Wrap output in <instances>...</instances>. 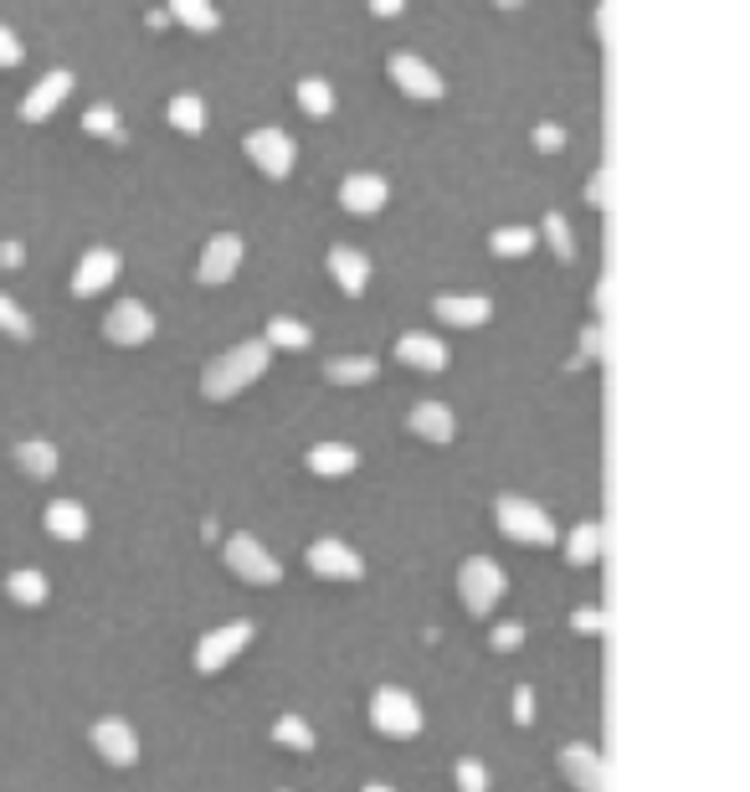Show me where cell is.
<instances>
[{
  "mask_svg": "<svg viewBox=\"0 0 750 792\" xmlns=\"http://www.w3.org/2000/svg\"><path fill=\"white\" fill-rule=\"evenodd\" d=\"M273 365V345L268 340H241V345H231L227 355H216V361H206L201 371V397L206 402H231L241 387H253L263 371Z\"/></svg>",
  "mask_w": 750,
  "mask_h": 792,
  "instance_id": "obj_1",
  "label": "cell"
},
{
  "mask_svg": "<svg viewBox=\"0 0 750 792\" xmlns=\"http://www.w3.org/2000/svg\"><path fill=\"white\" fill-rule=\"evenodd\" d=\"M494 520H499V530H504L510 540H520V546H550V540H555V520L540 510L535 499L504 495L494 505Z\"/></svg>",
  "mask_w": 750,
  "mask_h": 792,
  "instance_id": "obj_2",
  "label": "cell"
},
{
  "mask_svg": "<svg viewBox=\"0 0 750 792\" xmlns=\"http://www.w3.org/2000/svg\"><path fill=\"white\" fill-rule=\"evenodd\" d=\"M371 725L381 731V736L406 741V736H416V731H422V705H416L406 690L386 685V690H375V695H371Z\"/></svg>",
  "mask_w": 750,
  "mask_h": 792,
  "instance_id": "obj_3",
  "label": "cell"
},
{
  "mask_svg": "<svg viewBox=\"0 0 750 792\" xmlns=\"http://www.w3.org/2000/svg\"><path fill=\"white\" fill-rule=\"evenodd\" d=\"M504 587H510V581H504V571H499L489 556H473V561H463V571H457V591H463V607H468L473 618L494 613Z\"/></svg>",
  "mask_w": 750,
  "mask_h": 792,
  "instance_id": "obj_4",
  "label": "cell"
},
{
  "mask_svg": "<svg viewBox=\"0 0 750 792\" xmlns=\"http://www.w3.org/2000/svg\"><path fill=\"white\" fill-rule=\"evenodd\" d=\"M386 72H391V82H396L406 98H416V104H437V98L447 94L443 78L432 72V62H422L416 52H396L386 62Z\"/></svg>",
  "mask_w": 750,
  "mask_h": 792,
  "instance_id": "obj_5",
  "label": "cell"
},
{
  "mask_svg": "<svg viewBox=\"0 0 750 792\" xmlns=\"http://www.w3.org/2000/svg\"><path fill=\"white\" fill-rule=\"evenodd\" d=\"M241 149H247V160L268 180H283V175L294 170V139L283 135V129H253V135L241 139Z\"/></svg>",
  "mask_w": 750,
  "mask_h": 792,
  "instance_id": "obj_6",
  "label": "cell"
},
{
  "mask_svg": "<svg viewBox=\"0 0 750 792\" xmlns=\"http://www.w3.org/2000/svg\"><path fill=\"white\" fill-rule=\"evenodd\" d=\"M253 623H227V628H216V633H206L201 644H196V669L201 674H216V669H227L231 658L241 654V648L253 644Z\"/></svg>",
  "mask_w": 750,
  "mask_h": 792,
  "instance_id": "obj_7",
  "label": "cell"
},
{
  "mask_svg": "<svg viewBox=\"0 0 750 792\" xmlns=\"http://www.w3.org/2000/svg\"><path fill=\"white\" fill-rule=\"evenodd\" d=\"M227 566L237 571L241 581H253V587H273L283 577V566L268 556V546H257L253 536H231L227 540Z\"/></svg>",
  "mask_w": 750,
  "mask_h": 792,
  "instance_id": "obj_8",
  "label": "cell"
},
{
  "mask_svg": "<svg viewBox=\"0 0 750 792\" xmlns=\"http://www.w3.org/2000/svg\"><path fill=\"white\" fill-rule=\"evenodd\" d=\"M103 335L114 340V345L135 350V345H145V340L155 335V314H149L139 299H119V304L108 310V320H103Z\"/></svg>",
  "mask_w": 750,
  "mask_h": 792,
  "instance_id": "obj_9",
  "label": "cell"
},
{
  "mask_svg": "<svg viewBox=\"0 0 750 792\" xmlns=\"http://www.w3.org/2000/svg\"><path fill=\"white\" fill-rule=\"evenodd\" d=\"M93 752L103 756L108 766H135L139 762V736H135V725L129 721H98L93 725Z\"/></svg>",
  "mask_w": 750,
  "mask_h": 792,
  "instance_id": "obj_10",
  "label": "cell"
},
{
  "mask_svg": "<svg viewBox=\"0 0 750 792\" xmlns=\"http://www.w3.org/2000/svg\"><path fill=\"white\" fill-rule=\"evenodd\" d=\"M308 566L329 581H361L365 577V561L349 551L345 540H314V546H308Z\"/></svg>",
  "mask_w": 750,
  "mask_h": 792,
  "instance_id": "obj_11",
  "label": "cell"
},
{
  "mask_svg": "<svg viewBox=\"0 0 750 792\" xmlns=\"http://www.w3.org/2000/svg\"><path fill=\"white\" fill-rule=\"evenodd\" d=\"M68 94H72V72L68 68H52L27 94V104H21V119H27V124H47L57 108H62V98H68Z\"/></svg>",
  "mask_w": 750,
  "mask_h": 792,
  "instance_id": "obj_12",
  "label": "cell"
},
{
  "mask_svg": "<svg viewBox=\"0 0 750 792\" xmlns=\"http://www.w3.org/2000/svg\"><path fill=\"white\" fill-rule=\"evenodd\" d=\"M114 278H119V253H114V247H93V253H82L78 273H72V294L93 299V294H103Z\"/></svg>",
  "mask_w": 750,
  "mask_h": 792,
  "instance_id": "obj_13",
  "label": "cell"
},
{
  "mask_svg": "<svg viewBox=\"0 0 750 792\" xmlns=\"http://www.w3.org/2000/svg\"><path fill=\"white\" fill-rule=\"evenodd\" d=\"M386 202H391V186L381 180V175H371V170L349 175L345 186H339V206H345V212H355V216H375Z\"/></svg>",
  "mask_w": 750,
  "mask_h": 792,
  "instance_id": "obj_14",
  "label": "cell"
},
{
  "mask_svg": "<svg viewBox=\"0 0 750 792\" xmlns=\"http://www.w3.org/2000/svg\"><path fill=\"white\" fill-rule=\"evenodd\" d=\"M237 268H241V237H231V232H216V237L206 242L201 273H196V278H201V283H227Z\"/></svg>",
  "mask_w": 750,
  "mask_h": 792,
  "instance_id": "obj_15",
  "label": "cell"
},
{
  "mask_svg": "<svg viewBox=\"0 0 750 792\" xmlns=\"http://www.w3.org/2000/svg\"><path fill=\"white\" fill-rule=\"evenodd\" d=\"M432 314H437L443 324H457V330H478V324L494 320V304H489L483 294H463V299L447 294V299H437V304H432Z\"/></svg>",
  "mask_w": 750,
  "mask_h": 792,
  "instance_id": "obj_16",
  "label": "cell"
},
{
  "mask_svg": "<svg viewBox=\"0 0 750 792\" xmlns=\"http://www.w3.org/2000/svg\"><path fill=\"white\" fill-rule=\"evenodd\" d=\"M406 428H412L422 443L447 448V443H453V432H457V422H453V412H447L443 402H416L412 417H406Z\"/></svg>",
  "mask_w": 750,
  "mask_h": 792,
  "instance_id": "obj_17",
  "label": "cell"
},
{
  "mask_svg": "<svg viewBox=\"0 0 750 792\" xmlns=\"http://www.w3.org/2000/svg\"><path fill=\"white\" fill-rule=\"evenodd\" d=\"M329 278H335L349 299H361L365 283H371V257L355 253V247H329Z\"/></svg>",
  "mask_w": 750,
  "mask_h": 792,
  "instance_id": "obj_18",
  "label": "cell"
},
{
  "mask_svg": "<svg viewBox=\"0 0 750 792\" xmlns=\"http://www.w3.org/2000/svg\"><path fill=\"white\" fill-rule=\"evenodd\" d=\"M396 361L412 365V371H443V365H447V345L437 335H422V330H416V335L396 340Z\"/></svg>",
  "mask_w": 750,
  "mask_h": 792,
  "instance_id": "obj_19",
  "label": "cell"
},
{
  "mask_svg": "<svg viewBox=\"0 0 750 792\" xmlns=\"http://www.w3.org/2000/svg\"><path fill=\"white\" fill-rule=\"evenodd\" d=\"M561 766H565V778L576 782L581 792H606V782H602V756L591 752V746H565L561 752Z\"/></svg>",
  "mask_w": 750,
  "mask_h": 792,
  "instance_id": "obj_20",
  "label": "cell"
},
{
  "mask_svg": "<svg viewBox=\"0 0 750 792\" xmlns=\"http://www.w3.org/2000/svg\"><path fill=\"white\" fill-rule=\"evenodd\" d=\"M41 525H47V536H57V540H82L88 536V510H82L78 499H52L47 515H41Z\"/></svg>",
  "mask_w": 750,
  "mask_h": 792,
  "instance_id": "obj_21",
  "label": "cell"
},
{
  "mask_svg": "<svg viewBox=\"0 0 750 792\" xmlns=\"http://www.w3.org/2000/svg\"><path fill=\"white\" fill-rule=\"evenodd\" d=\"M361 469V453L345 443H319L308 448V473H319V479H345V473Z\"/></svg>",
  "mask_w": 750,
  "mask_h": 792,
  "instance_id": "obj_22",
  "label": "cell"
},
{
  "mask_svg": "<svg viewBox=\"0 0 750 792\" xmlns=\"http://www.w3.org/2000/svg\"><path fill=\"white\" fill-rule=\"evenodd\" d=\"M16 469L27 473V479H52V473H57V448L41 443V438L16 443Z\"/></svg>",
  "mask_w": 750,
  "mask_h": 792,
  "instance_id": "obj_23",
  "label": "cell"
},
{
  "mask_svg": "<svg viewBox=\"0 0 750 792\" xmlns=\"http://www.w3.org/2000/svg\"><path fill=\"white\" fill-rule=\"evenodd\" d=\"M170 16L186 31H196V37H211V31L221 27V16H216L211 0H170Z\"/></svg>",
  "mask_w": 750,
  "mask_h": 792,
  "instance_id": "obj_24",
  "label": "cell"
},
{
  "mask_svg": "<svg viewBox=\"0 0 750 792\" xmlns=\"http://www.w3.org/2000/svg\"><path fill=\"white\" fill-rule=\"evenodd\" d=\"M294 98H298V108H304L308 119H329V114H335V88H329V82L324 78H304L294 88Z\"/></svg>",
  "mask_w": 750,
  "mask_h": 792,
  "instance_id": "obj_25",
  "label": "cell"
},
{
  "mask_svg": "<svg viewBox=\"0 0 750 792\" xmlns=\"http://www.w3.org/2000/svg\"><path fill=\"white\" fill-rule=\"evenodd\" d=\"M6 597H11V603H21V607H41L47 603V577H41V571H11V577H6Z\"/></svg>",
  "mask_w": 750,
  "mask_h": 792,
  "instance_id": "obj_26",
  "label": "cell"
},
{
  "mask_svg": "<svg viewBox=\"0 0 750 792\" xmlns=\"http://www.w3.org/2000/svg\"><path fill=\"white\" fill-rule=\"evenodd\" d=\"M375 377V361L371 355H345V361H329L324 365V381H335V387H365Z\"/></svg>",
  "mask_w": 750,
  "mask_h": 792,
  "instance_id": "obj_27",
  "label": "cell"
},
{
  "mask_svg": "<svg viewBox=\"0 0 750 792\" xmlns=\"http://www.w3.org/2000/svg\"><path fill=\"white\" fill-rule=\"evenodd\" d=\"M170 124L180 135H201L206 129V104L196 94H175L170 98Z\"/></svg>",
  "mask_w": 750,
  "mask_h": 792,
  "instance_id": "obj_28",
  "label": "cell"
},
{
  "mask_svg": "<svg viewBox=\"0 0 750 792\" xmlns=\"http://www.w3.org/2000/svg\"><path fill=\"white\" fill-rule=\"evenodd\" d=\"M535 242H540V232H530V227H499L489 237V247H494V257H524V253H535Z\"/></svg>",
  "mask_w": 750,
  "mask_h": 792,
  "instance_id": "obj_29",
  "label": "cell"
},
{
  "mask_svg": "<svg viewBox=\"0 0 750 792\" xmlns=\"http://www.w3.org/2000/svg\"><path fill=\"white\" fill-rule=\"evenodd\" d=\"M308 324H298V320H288V314H278V320H268V345L273 350H304L308 345Z\"/></svg>",
  "mask_w": 750,
  "mask_h": 792,
  "instance_id": "obj_30",
  "label": "cell"
},
{
  "mask_svg": "<svg viewBox=\"0 0 750 792\" xmlns=\"http://www.w3.org/2000/svg\"><path fill=\"white\" fill-rule=\"evenodd\" d=\"M596 551H602V530H596V525H576V530H571V551H565V561L571 566H591L596 561Z\"/></svg>",
  "mask_w": 750,
  "mask_h": 792,
  "instance_id": "obj_31",
  "label": "cell"
},
{
  "mask_svg": "<svg viewBox=\"0 0 750 792\" xmlns=\"http://www.w3.org/2000/svg\"><path fill=\"white\" fill-rule=\"evenodd\" d=\"M545 242H550V253L561 257V263H576V237H571V222H565L561 212L545 216Z\"/></svg>",
  "mask_w": 750,
  "mask_h": 792,
  "instance_id": "obj_32",
  "label": "cell"
},
{
  "mask_svg": "<svg viewBox=\"0 0 750 792\" xmlns=\"http://www.w3.org/2000/svg\"><path fill=\"white\" fill-rule=\"evenodd\" d=\"M273 741H278V746H294V752H314V731H308L298 715H283V721L273 725Z\"/></svg>",
  "mask_w": 750,
  "mask_h": 792,
  "instance_id": "obj_33",
  "label": "cell"
},
{
  "mask_svg": "<svg viewBox=\"0 0 750 792\" xmlns=\"http://www.w3.org/2000/svg\"><path fill=\"white\" fill-rule=\"evenodd\" d=\"M82 129H88V135H98V139H114V145L124 139V129H119V119H114V108H108V104L88 108V114H82Z\"/></svg>",
  "mask_w": 750,
  "mask_h": 792,
  "instance_id": "obj_34",
  "label": "cell"
},
{
  "mask_svg": "<svg viewBox=\"0 0 750 792\" xmlns=\"http://www.w3.org/2000/svg\"><path fill=\"white\" fill-rule=\"evenodd\" d=\"M0 335L31 340V320L21 314V304H16V299H6V294H0Z\"/></svg>",
  "mask_w": 750,
  "mask_h": 792,
  "instance_id": "obj_35",
  "label": "cell"
},
{
  "mask_svg": "<svg viewBox=\"0 0 750 792\" xmlns=\"http://www.w3.org/2000/svg\"><path fill=\"white\" fill-rule=\"evenodd\" d=\"M27 62V47H21V37H16L11 27H0V72H11Z\"/></svg>",
  "mask_w": 750,
  "mask_h": 792,
  "instance_id": "obj_36",
  "label": "cell"
},
{
  "mask_svg": "<svg viewBox=\"0 0 750 792\" xmlns=\"http://www.w3.org/2000/svg\"><path fill=\"white\" fill-rule=\"evenodd\" d=\"M483 788H489V772H483V762L463 756V762H457V792H483Z\"/></svg>",
  "mask_w": 750,
  "mask_h": 792,
  "instance_id": "obj_37",
  "label": "cell"
},
{
  "mask_svg": "<svg viewBox=\"0 0 750 792\" xmlns=\"http://www.w3.org/2000/svg\"><path fill=\"white\" fill-rule=\"evenodd\" d=\"M514 721H520V725L535 721V690H530V685L514 690Z\"/></svg>",
  "mask_w": 750,
  "mask_h": 792,
  "instance_id": "obj_38",
  "label": "cell"
},
{
  "mask_svg": "<svg viewBox=\"0 0 750 792\" xmlns=\"http://www.w3.org/2000/svg\"><path fill=\"white\" fill-rule=\"evenodd\" d=\"M520 644H524L520 623H504V628H494V648H499V654H510V648H520Z\"/></svg>",
  "mask_w": 750,
  "mask_h": 792,
  "instance_id": "obj_39",
  "label": "cell"
},
{
  "mask_svg": "<svg viewBox=\"0 0 750 792\" xmlns=\"http://www.w3.org/2000/svg\"><path fill=\"white\" fill-rule=\"evenodd\" d=\"M571 623H576V633H602V628H606V618L596 613V607H581V613H576Z\"/></svg>",
  "mask_w": 750,
  "mask_h": 792,
  "instance_id": "obj_40",
  "label": "cell"
},
{
  "mask_svg": "<svg viewBox=\"0 0 750 792\" xmlns=\"http://www.w3.org/2000/svg\"><path fill=\"white\" fill-rule=\"evenodd\" d=\"M586 202L596 206V212H602V206H606V170H596V175H591V180H586Z\"/></svg>",
  "mask_w": 750,
  "mask_h": 792,
  "instance_id": "obj_41",
  "label": "cell"
},
{
  "mask_svg": "<svg viewBox=\"0 0 750 792\" xmlns=\"http://www.w3.org/2000/svg\"><path fill=\"white\" fill-rule=\"evenodd\" d=\"M581 355H586V361H596V355H602V330H596V324H586V330H581Z\"/></svg>",
  "mask_w": 750,
  "mask_h": 792,
  "instance_id": "obj_42",
  "label": "cell"
},
{
  "mask_svg": "<svg viewBox=\"0 0 750 792\" xmlns=\"http://www.w3.org/2000/svg\"><path fill=\"white\" fill-rule=\"evenodd\" d=\"M565 145V135L555 129V124H540L535 129V149H561Z\"/></svg>",
  "mask_w": 750,
  "mask_h": 792,
  "instance_id": "obj_43",
  "label": "cell"
},
{
  "mask_svg": "<svg viewBox=\"0 0 750 792\" xmlns=\"http://www.w3.org/2000/svg\"><path fill=\"white\" fill-rule=\"evenodd\" d=\"M0 263H6V268H21V263H27V247H21V242H0Z\"/></svg>",
  "mask_w": 750,
  "mask_h": 792,
  "instance_id": "obj_44",
  "label": "cell"
},
{
  "mask_svg": "<svg viewBox=\"0 0 750 792\" xmlns=\"http://www.w3.org/2000/svg\"><path fill=\"white\" fill-rule=\"evenodd\" d=\"M406 0H371V16H381V21H391V16H402Z\"/></svg>",
  "mask_w": 750,
  "mask_h": 792,
  "instance_id": "obj_45",
  "label": "cell"
},
{
  "mask_svg": "<svg viewBox=\"0 0 750 792\" xmlns=\"http://www.w3.org/2000/svg\"><path fill=\"white\" fill-rule=\"evenodd\" d=\"M494 6H499V11H514V6H520V0H494Z\"/></svg>",
  "mask_w": 750,
  "mask_h": 792,
  "instance_id": "obj_46",
  "label": "cell"
},
{
  "mask_svg": "<svg viewBox=\"0 0 750 792\" xmlns=\"http://www.w3.org/2000/svg\"><path fill=\"white\" fill-rule=\"evenodd\" d=\"M365 792H391V788H381V782H371V788H365Z\"/></svg>",
  "mask_w": 750,
  "mask_h": 792,
  "instance_id": "obj_47",
  "label": "cell"
}]
</instances>
